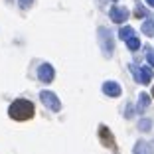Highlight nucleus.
Instances as JSON below:
<instances>
[{"label":"nucleus","mask_w":154,"mask_h":154,"mask_svg":"<svg viewBox=\"0 0 154 154\" xmlns=\"http://www.w3.org/2000/svg\"><path fill=\"white\" fill-rule=\"evenodd\" d=\"M8 115L10 119H14V121H30V119L34 117V103L28 99H16L12 105H10L8 109Z\"/></svg>","instance_id":"nucleus-1"},{"label":"nucleus","mask_w":154,"mask_h":154,"mask_svg":"<svg viewBox=\"0 0 154 154\" xmlns=\"http://www.w3.org/2000/svg\"><path fill=\"white\" fill-rule=\"evenodd\" d=\"M99 45H101V51H103V55L107 59L113 57L115 54V38L113 34H111V30H107V28L101 26L99 28Z\"/></svg>","instance_id":"nucleus-2"},{"label":"nucleus","mask_w":154,"mask_h":154,"mask_svg":"<svg viewBox=\"0 0 154 154\" xmlns=\"http://www.w3.org/2000/svg\"><path fill=\"white\" fill-rule=\"evenodd\" d=\"M128 69H131V73L134 75V81L136 83H142V85H148L150 81H152V67L150 65H144V67H140V65H136V63H131L128 65Z\"/></svg>","instance_id":"nucleus-3"},{"label":"nucleus","mask_w":154,"mask_h":154,"mask_svg":"<svg viewBox=\"0 0 154 154\" xmlns=\"http://www.w3.org/2000/svg\"><path fill=\"white\" fill-rule=\"evenodd\" d=\"M40 101L50 111H54V113H59V111H61V101H59L57 95L51 93V91H40Z\"/></svg>","instance_id":"nucleus-4"},{"label":"nucleus","mask_w":154,"mask_h":154,"mask_svg":"<svg viewBox=\"0 0 154 154\" xmlns=\"http://www.w3.org/2000/svg\"><path fill=\"white\" fill-rule=\"evenodd\" d=\"M55 77V69L51 67V63H42L38 67V79L42 83H51Z\"/></svg>","instance_id":"nucleus-5"},{"label":"nucleus","mask_w":154,"mask_h":154,"mask_svg":"<svg viewBox=\"0 0 154 154\" xmlns=\"http://www.w3.org/2000/svg\"><path fill=\"white\" fill-rule=\"evenodd\" d=\"M99 140H101V144L107 146V148H115V146H117V144H115L113 132L105 127V125H99Z\"/></svg>","instance_id":"nucleus-6"},{"label":"nucleus","mask_w":154,"mask_h":154,"mask_svg":"<svg viewBox=\"0 0 154 154\" xmlns=\"http://www.w3.org/2000/svg\"><path fill=\"white\" fill-rule=\"evenodd\" d=\"M111 20H113L115 24H122V22H127L128 20V10L127 8H122V6H115V8H111Z\"/></svg>","instance_id":"nucleus-7"},{"label":"nucleus","mask_w":154,"mask_h":154,"mask_svg":"<svg viewBox=\"0 0 154 154\" xmlns=\"http://www.w3.org/2000/svg\"><path fill=\"white\" fill-rule=\"evenodd\" d=\"M101 89H103V93L107 97H121V93H122L121 85H119L117 81H105Z\"/></svg>","instance_id":"nucleus-8"},{"label":"nucleus","mask_w":154,"mask_h":154,"mask_svg":"<svg viewBox=\"0 0 154 154\" xmlns=\"http://www.w3.org/2000/svg\"><path fill=\"white\" fill-rule=\"evenodd\" d=\"M132 154H154L152 146H150V142L146 140H138L134 144V150H132Z\"/></svg>","instance_id":"nucleus-9"},{"label":"nucleus","mask_w":154,"mask_h":154,"mask_svg":"<svg viewBox=\"0 0 154 154\" xmlns=\"http://www.w3.org/2000/svg\"><path fill=\"white\" fill-rule=\"evenodd\" d=\"M148 105H150V97L146 93H140L138 95V103H136V113H144L148 109Z\"/></svg>","instance_id":"nucleus-10"},{"label":"nucleus","mask_w":154,"mask_h":154,"mask_svg":"<svg viewBox=\"0 0 154 154\" xmlns=\"http://www.w3.org/2000/svg\"><path fill=\"white\" fill-rule=\"evenodd\" d=\"M119 38H121V40H125V42H128L131 38H134V30H132V28H128V26L121 28V30H119Z\"/></svg>","instance_id":"nucleus-11"},{"label":"nucleus","mask_w":154,"mask_h":154,"mask_svg":"<svg viewBox=\"0 0 154 154\" xmlns=\"http://www.w3.org/2000/svg\"><path fill=\"white\" fill-rule=\"evenodd\" d=\"M150 128H152V121L150 119H140L138 121V131L140 132H148Z\"/></svg>","instance_id":"nucleus-12"},{"label":"nucleus","mask_w":154,"mask_h":154,"mask_svg":"<svg viewBox=\"0 0 154 154\" xmlns=\"http://www.w3.org/2000/svg\"><path fill=\"white\" fill-rule=\"evenodd\" d=\"M142 34H146V36H154V22L152 20H146L144 24H142Z\"/></svg>","instance_id":"nucleus-13"},{"label":"nucleus","mask_w":154,"mask_h":154,"mask_svg":"<svg viewBox=\"0 0 154 154\" xmlns=\"http://www.w3.org/2000/svg\"><path fill=\"white\" fill-rule=\"evenodd\" d=\"M127 45H128V50H131V51H138V50H140V40L134 36V38H131V40L127 42Z\"/></svg>","instance_id":"nucleus-14"},{"label":"nucleus","mask_w":154,"mask_h":154,"mask_svg":"<svg viewBox=\"0 0 154 154\" xmlns=\"http://www.w3.org/2000/svg\"><path fill=\"white\" fill-rule=\"evenodd\" d=\"M146 14H148V12L144 10V6H142V4H136V8H134V16H136V18H144Z\"/></svg>","instance_id":"nucleus-15"},{"label":"nucleus","mask_w":154,"mask_h":154,"mask_svg":"<svg viewBox=\"0 0 154 154\" xmlns=\"http://www.w3.org/2000/svg\"><path fill=\"white\" fill-rule=\"evenodd\" d=\"M146 61H148L150 67H154V50L152 48H146Z\"/></svg>","instance_id":"nucleus-16"},{"label":"nucleus","mask_w":154,"mask_h":154,"mask_svg":"<svg viewBox=\"0 0 154 154\" xmlns=\"http://www.w3.org/2000/svg\"><path fill=\"white\" fill-rule=\"evenodd\" d=\"M134 113H136V107H132V105L128 103L127 105V111H125V117H127V119H132V117H134Z\"/></svg>","instance_id":"nucleus-17"},{"label":"nucleus","mask_w":154,"mask_h":154,"mask_svg":"<svg viewBox=\"0 0 154 154\" xmlns=\"http://www.w3.org/2000/svg\"><path fill=\"white\" fill-rule=\"evenodd\" d=\"M32 4H34V0H18V6H20L22 10H28Z\"/></svg>","instance_id":"nucleus-18"},{"label":"nucleus","mask_w":154,"mask_h":154,"mask_svg":"<svg viewBox=\"0 0 154 154\" xmlns=\"http://www.w3.org/2000/svg\"><path fill=\"white\" fill-rule=\"evenodd\" d=\"M146 2H148V4H150V6H154V0H146Z\"/></svg>","instance_id":"nucleus-19"},{"label":"nucleus","mask_w":154,"mask_h":154,"mask_svg":"<svg viewBox=\"0 0 154 154\" xmlns=\"http://www.w3.org/2000/svg\"><path fill=\"white\" fill-rule=\"evenodd\" d=\"M150 146H152V150H154V140H152V142H150Z\"/></svg>","instance_id":"nucleus-20"},{"label":"nucleus","mask_w":154,"mask_h":154,"mask_svg":"<svg viewBox=\"0 0 154 154\" xmlns=\"http://www.w3.org/2000/svg\"><path fill=\"white\" fill-rule=\"evenodd\" d=\"M152 99H154V87H152Z\"/></svg>","instance_id":"nucleus-21"},{"label":"nucleus","mask_w":154,"mask_h":154,"mask_svg":"<svg viewBox=\"0 0 154 154\" xmlns=\"http://www.w3.org/2000/svg\"><path fill=\"white\" fill-rule=\"evenodd\" d=\"M113 2H117V0H113Z\"/></svg>","instance_id":"nucleus-22"}]
</instances>
